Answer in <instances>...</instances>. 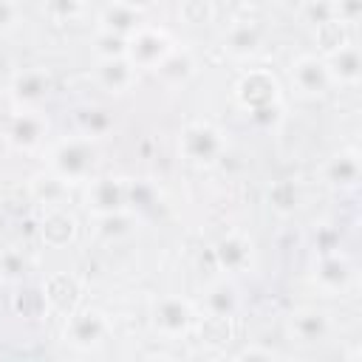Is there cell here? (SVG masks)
Returning <instances> with one entry per match:
<instances>
[{
	"label": "cell",
	"instance_id": "6da1fadb",
	"mask_svg": "<svg viewBox=\"0 0 362 362\" xmlns=\"http://www.w3.org/2000/svg\"><path fill=\"white\" fill-rule=\"evenodd\" d=\"M235 102L255 130L272 133L283 122V85L269 68H249L235 82Z\"/></svg>",
	"mask_w": 362,
	"mask_h": 362
},
{
	"label": "cell",
	"instance_id": "7a4b0ae2",
	"mask_svg": "<svg viewBox=\"0 0 362 362\" xmlns=\"http://www.w3.org/2000/svg\"><path fill=\"white\" fill-rule=\"evenodd\" d=\"M96 164H99V147L93 139H88L82 133L54 141L45 153V167L51 173H57L71 187L88 184L96 175Z\"/></svg>",
	"mask_w": 362,
	"mask_h": 362
},
{
	"label": "cell",
	"instance_id": "3957f363",
	"mask_svg": "<svg viewBox=\"0 0 362 362\" xmlns=\"http://www.w3.org/2000/svg\"><path fill=\"white\" fill-rule=\"evenodd\" d=\"M226 150H229L226 133L206 119L187 122L178 133V156L192 167H201V170L218 167L226 158Z\"/></svg>",
	"mask_w": 362,
	"mask_h": 362
},
{
	"label": "cell",
	"instance_id": "277c9868",
	"mask_svg": "<svg viewBox=\"0 0 362 362\" xmlns=\"http://www.w3.org/2000/svg\"><path fill=\"white\" fill-rule=\"evenodd\" d=\"M150 325L153 331L167 339V342H181L187 339L195 325H198V308L192 300L181 297V294H164L153 303L150 311Z\"/></svg>",
	"mask_w": 362,
	"mask_h": 362
},
{
	"label": "cell",
	"instance_id": "5b68a950",
	"mask_svg": "<svg viewBox=\"0 0 362 362\" xmlns=\"http://www.w3.org/2000/svg\"><path fill=\"white\" fill-rule=\"evenodd\" d=\"M62 337L76 351H99L113 337V322L102 308L79 305L76 311H71L65 317Z\"/></svg>",
	"mask_w": 362,
	"mask_h": 362
},
{
	"label": "cell",
	"instance_id": "8992f818",
	"mask_svg": "<svg viewBox=\"0 0 362 362\" xmlns=\"http://www.w3.org/2000/svg\"><path fill=\"white\" fill-rule=\"evenodd\" d=\"M311 283L322 297H345L356 286V269L342 249L325 252L314 257Z\"/></svg>",
	"mask_w": 362,
	"mask_h": 362
},
{
	"label": "cell",
	"instance_id": "52a82bcc",
	"mask_svg": "<svg viewBox=\"0 0 362 362\" xmlns=\"http://www.w3.org/2000/svg\"><path fill=\"white\" fill-rule=\"evenodd\" d=\"M175 37L161 28V25H150V23H141L130 37H127V59L139 68V71H153L173 48H175Z\"/></svg>",
	"mask_w": 362,
	"mask_h": 362
},
{
	"label": "cell",
	"instance_id": "ba28073f",
	"mask_svg": "<svg viewBox=\"0 0 362 362\" xmlns=\"http://www.w3.org/2000/svg\"><path fill=\"white\" fill-rule=\"evenodd\" d=\"M85 206L90 215L133 209V181L124 175H93L85 184Z\"/></svg>",
	"mask_w": 362,
	"mask_h": 362
},
{
	"label": "cell",
	"instance_id": "9c48e42d",
	"mask_svg": "<svg viewBox=\"0 0 362 362\" xmlns=\"http://www.w3.org/2000/svg\"><path fill=\"white\" fill-rule=\"evenodd\" d=\"M212 255H215V263L223 274L229 277H240V274H249L257 269V249H255V240L246 235V232H226L215 240L212 246Z\"/></svg>",
	"mask_w": 362,
	"mask_h": 362
},
{
	"label": "cell",
	"instance_id": "30bf717a",
	"mask_svg": "<svg viewBox=\"0 0 362 362\" xmlns=\"http://www.w3.org/2000/svg\"><path fill=\"white\" fill-rule=\"evenodd\" d=\"M51 122L40 107H20L6 124V144L17 153H34L48 141Z\"/></svg>",
	"mask_w": 362,
	"mask_h": 362
},
{
	"label": "cell",
	"instance_id": "8fae6325",
	"mask_svg": "<svg viewBox=\"0 0 362 362\" xmlns=\"http://www.w3.org/2000/svg\"><path fill=\"white\" fill-rule=\"evenodd\" d=\"M286 334L297 345H320V342L331 339L334 320H331V314L325 308L303 305V308H294L286 317Z\"/></svg>",
	"mask_w": 362,
	"mask_h": 362
},
{
	"label": "cell",
	"instance_id": "7c38bea8",
	"mask_svg": "<svg viewBox=\"0 0 362 362\" xmlns=\"http://www.w3.org/2000/svg\"><path fill=\"white\" fill-rule=\"evenodd\" d=\"M288 76L294 90L303 99H317V96H325L331 88H337L325 65V57H317V54H300L297 59H291Z\"/></svg>",
	"mask_w": 362,
	"mask_h": 362
},
{
	"label": "cell",
	"instance_id": "4fadbf2b",
	"mask_svg": "<svg viewBox=\"0 0 362 362\" xmlns=\"http://www.w3.org/2000/svg\"><path fill=\"white\" fill-rule=\"evenodd\" d=\"M42 297H45V308H48V314H54V317H68L71 311H76L79 308V300H82V288H85V283H82V277L79 274H74V272H54V274H48L45 280H42Z\"/></svg>",
	"mask_w": 362,
	"mask_h": 362
},
{
	"label": "cell",
	"instance_id": "5bb4252c",
	"mask_svg": "<svg viewBox=\"0 0 362 362\" xmlns=\"http://www.w3.org/2000/svg\"><path fill=\"white\" fill-rule=\"evenodd\" d=\"M8 90H11V99L20 107H40L54 90V74L48 68H42V65L23 68V71H17L11 76Z\"/></svg>",
	"mask_w": 362,
	"mask_h": 362
},
{
	"label": "cell",
	"instance_id": "9a60e30c",
	"mask_svg": "<svg viewBox=\"0 0 362 362\" xmlns=\"http://www.w3.org/2000/svg\"><path fill=\"white\" fill-rule=\"evenodd\" d=\"M243 308V294L235 283V277L223 274L218 280H212L206 288H204V297H201V314L206 317H218V320H235Z\"/></svg>",
	"mask_w": 362,
	"mask_h": 362
},
{
	"label": "cell",
	"instance_id": "2e32d148",
	"mask_svg": "<svg viewBox=\"0 0 362 362\" xmlns=\"http://www.w3.org/2000/svg\"><path fill=\"white\" fill-rule=\"evenodd\" d=\"M359 150L356 147H342L339 153L328 156L322 164H320V181L328 187V189H354L359 184V173H362V161H359Z\"/></svg>",
	"mask_w": 362,
	"mask_h": 362
},
{
	"label": "cell",
	"instance_id": "e0dca14e",
	"mask_svg": "<svg viewBox=\"0 0 362 362\" xmlns=\"http://www.w3.org/2000/svg\"><path fill=\"white\" fill-rule=\"evenodd\" d=\"M150 74H156V79H158L164 88L178 90V88L189 85V82L198 76V57H195V51H192L189 45H181V42H178Z\"/></svg>",
	"mask_w": 362,
	"mask_h": 362
},
{
	"label": "cell",
	"instance_id": "ac0fdd59",
	"mask_svg": "<svg viewBox=\"0 0 362 362\" xmlns=\"http://www.w3.org/2000/svg\"><path fill=\"white\" fill-rule=\"evenodd\" d=\"M79 238V218L68 206H51L40 215V240L48 249L74 246Z\"/></svg>",
	"mask_w": 362,
	"mask_h": 362
},
{
	"label": "cell",
	"instance_id": "d6986e66",
	"mask_svg": "<svg viewBox=\"0 0 362 362\" xmlns=\"http://www.w3.org/2000/svg\"><path fill=\"white\" fill-rule=\"evenodd\" d=\"M139 68L127 57H110V59H96L93 65V79L96 85L110 93V96H124L136 88L139 82Z\"/></svg>",
	"mask_w": 362,
	"mask_h": 362
},
{
	"label": "cell",
	"instance_id": "ffe728a7",
	"mask_svg": "<svg viewBox=\"0 0 362 362\" xmlns=\"http://www.w3.org/2000/svg\"><path fill=\"white\" fill-rule=\"evenodd\" d=\"M141 226V218L136 209H119V212H102V215H90V232L99 243L113 246L122 243L127 238H133Z\"/></svg>",
	"mask_w": 362,
	"mask_h": 362
},
{
	"label": "cell",
	"instance_id": "44dd1931",
	"mask_svg": "<svg viewBox=\"0 0 362 362\" xmlns=\"http://www.w3.org/2000/svg\"><path fill=\"white\" fill-rule=\"evenodd\" d=\"M141 23H144L141 6L127 3V0H110V3L99 11V17H96V28H99V31L119 34V37H130Z\"/></svg>",
	"mask_w": 362,
	"mask_h": 362
},
{
	"label": "cell",
	"instance_id": "7402d4cb",
	"mask_svg": "<svg viewBox=\"0 0 362 362\" xmlns=\"http://www.w3.org/2000/svg\"><path fill=\"white\" fill-rule=\"evenodd\" d=\"M263 45V28L257 20H235L223 34V54L243 62L255 57Z\"/></svg>",
	"mask_w": 362,
	"mask_h": 362
},
{
	"label": "cell",
	"instance_id": "603a6c76",
	"mask_svg": "<svg viewBox=\"0 0 362 362\" xmlns=\"http://www.w3.org/2000/svg\"><path fill=\"white\" fill-rule=\"evenodd\" d=\"M325 65L331 71L334 85H339V88H356L362 82V54L354 40L345 42L342 48L331 51L325 57Z\"/></svg>",
	"mask_w": 362,
	"mask_h": 362
},
{
	"label": "cell",
	"instance_id": "cb8c5ba5",
	"mask_svg": "<svg viewBox=\"0 0 362 362\" xmlns=\"http://www.w3.org/2000/svg\"><path fill=\"white\" fill-rule=\"evenodd\" d=\"M28 195L34 198V204H40V209H51V206H68L71 201V184H65L57 173H51L48 167L42 173H34L28 181Z\"/></svg>",
	"mask_w": 362,
	"mask_h": 362
},
{
	"label": "cell",
	"instance_id": "d4e9b609",
	"mask_svg": "<svg viewBox=\"0 0 362 362\" xmlns=\"http://www.w3.org/2000/svg\"><path fill=\"white\" fill-rule=\"evenodd\" d=\"M74 119H76V133H82V136H88V139H93V141L110 136L113 127H116L113 113H110L107 107H99V105L79 107Z\"/></svg>",
	"mask_w": 362,
	"mask_h": 362
},
{
	"label": "cell",
	"instance_id": "484cf974",
	"mask_svg": "<svg viewBox=\"0 0 362 362\" xmlns=\"http://www.w3.org/2000/svg\"><path fill=\"white\" fill-rule=\"evenodd\" d=\"M266 198H269V206L277 215H291L300 206V201H303L300 181L297 178H277V181H272Z\"/></svg>",
	"mask_w": 362,
	"mask_h": 362
},
{
	"label": "cell",
	"instance_id": "4316f807",
	"mask_svg": "<svg viewBox=\"0 0 362 362\" xmlns=\"http://www.w3.org/2000/svg\"><path fill=\"white\" fill-rule=\"evenodd\" d=\"M314 40L320 45V57H328L331 51L342 48L345 42H351V34H348V25L339 23V20H328V23H320L314 25Z\"/></svg>",
	"mask_w": 362,
	"mask_h": 362
},
{
	"label": "cell",
	"instance_id": "83f0119b",
	"mask_svg": "<svg viewBox=\"0 0 362 362\" xmlns=\"http://www.w3.org/2000/svg\"><path fill=\"white\" fill-rule=\"evenodd\" d=\"M28 277V257L20 249H3L0 252V283L17 286Z\"/></svg>",
	"mask_w": 362,
	"mask_h": 362
},
{
	"label": "cell",
	"instance_id": "f1b7e54d",
	"mask_svg": "<svg viewBox=\"0 0 362 362\" xmlns=\"http://www.w3.org/2000/svg\"><path fill=\"white\" fill-rule=\"evenodd\" d=\"M127 54V37L96 31L93 37V57L96 59H110V57H124Z\"/></svg>",
	"mask_w": 362,
	"mask_h": 362
},
{
	"label": "cell",
	"instance_id": "f546056e",
	"mask_svg": "<svg viewBox=\"0 0 362 362\" xmlns=\"http://www.w3.org/2000/svg\"><path fill=\"white\" fill-rule=\"evenodd\" d=\"M42 11L54 23H71L85 11V0H45Z\"/></svg>",
	"mask_w": 362,
	"mask_h": 362
},
{
	"label": "cell",
	"instance_id": "4dcf8cb0",
	"mask_svg": "<svg viewBox=\"0 0 362 362\" xmlns=\"http://www.w3.org/2000/svg\"><path fill=\"white\" fill-rule=\"evenodd\" d=\"M334 3V17L339 23H345L348 28L359 23L362 17V0H331Z\"/></svg>",
	"mask_w": 362,
	"mask_h": 362
},
{
	"label": "cell",
	"instance_id": "1f68e13d",
	"mask_svg": "<svg viewBox=\"0 0 362 362\" xmlns=\"http://www.w3.org/2000/svg\"><path fill=\"white\" fill-rule=\"evenodd\" d=\"M337 249H342L339 246V232L334 226H317V232H314V252L325 255V252H337Z\"/></svg>",
	"mask_w": 362,
	"mask_h": 362
},
{
	"label": "cell",
	"instance_id": "d6a6232c",
	"mask_svg": "<svg viewBox=\"0 0 362 362\" xmlns=\"http://www.w3.org/2000/svg\"><path fill=\"white\" fill-rule=\"evenodd\" d=\"M305 17H308L311 25L337 20V17H334V3H331V0H308V3H305Z\"/></svg>",
	"mask_w": 362,
	"mask_h": 362
},
{
	"label": "cell",
	"instance_id": "836d02e7",
	"mask_svg": "<svg viewBox=\"0 0 362 362\" xmlns=\"http://www.w3.org/2000/svg\"><path fill=\"white\" fill-rule=\"evenodd\" d=\"M280 354L274 351V348H269V345H260V342H252V345H246V348H240L238 354H235V359H277Z\"/></svg>",
	"mask_w": 362,
	"mask_h": 362
},
{
	"label": "cell",
	"instance_id": "e575fe53",
	"mask_svg": "<svg viewBox=\"0 0 362 362\" xmlns=\"http://www.w3.org/2000/svg\"><path fill=\"white\" fill-rule=\"evenodd\" d=\"M20 17V6L17 0H0V34L8 31Z\"/></svg>",
	"mask_w": 362,
	"mask_h": 362
}]
</instances>
